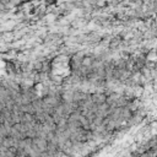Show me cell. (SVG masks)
<instances>
[{"mask_svg": "<svg viewBox=\"0 0 157 157\" xmlns=\"http://www.w3.org/2000/svg\"><path fill=\"white\" fill-rule=\"evenodd\" d=\"M26 2H28V0H0V12L11 10Z\"/></svg>", "mask_w": 157, "mask_h": 157, "instance_id": "6da1fadb", "label": "cell"}]
</instances>
